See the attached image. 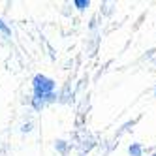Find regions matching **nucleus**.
<instances>
[{
    "mask_svg": "<svg viewBox=\"0 0 156 156\" xmlns=\"http://www.w3.org/2000/svg\"><path fill=\"white\" fill-rule=\"evenodd\" d=\"M32 90H34V98H32V107L41 109L45 104L55 100V81L49 79L47 75L38 73L32 79Z\"/></svg>",
    "mask_w": 156,
    "mask_h": 156,
    "instance_id": "f257e3e1",
    "label": "nucleus"
},
{
    "mask_svg": "<svg viewBox=\"0 0 156 156\" xmlns=\"http://www.w3.org/2000/svg\"><path fill=\"white\" fill-rule=\"evenodd\" d=\"M128 152H130L132 156H141V154H143V149H141L139 143H132L130 147H128Z\"/></svg>",
    "mask_w": 156,
    "mask_h": 156,
    "instance_id": "f03ea898",
    "label": "nucleus"
},
{
    "mask_svg": "<svg viewBox=\"0 0 156 156\" xmlns=\"http://www.w3.org/2000/svg\"><path fill=\"white\" fill-rule=\"evenodd\" d=\"M73 6L79 9V12H83V9H87V8H88V0H75Z\"/></svg>",
    "mask_w": 156,
    "mask_h": 156,
    "instance_id": "7ed1b4c3",
    "label": "nucleus"
},
{
    "mask_svg": "<svg viewBox=\"0 0 156 156\" xmlns=\"http://www.w3.org/2000/svg\"><path fill=\"white\" fill-rule=\"evenodd\" d=\"M0 34H4V36H12V30H9V27L4 23L2 19H0Z\"/></svg>",
    "mask_w": 156,
    "mask_h": 156,
    "instance_id": "20e7f679",
    "label": "nucleus"
},
{
    "mask_svg": "<svg viewBox=\"0 0 156 156\" xmlns=\"http://www.w3.org/2000/svg\"><path fill=\"white\" fill-rule=\"evenodd\" d=\"M57 149H58L60 152H66V143H64V141H57Z\"/></svg>",
    "mask_w": 156,
    "mask_h": 156,
    "instance_id": "39448f33",
    "label": "nucleus"
},
{
    "mask_svg": "<svg viewBox=\"0 0 156 156\" xmlns=\"http://www.w3.org/2000/svg\"><path fill=\"white\" fill-rule=\"evenodd\" d=\"M154 92H156V88H154Z\"/></svg>",
    "mask_w": 156,
    "mask_h": 156,
    "instance_id": "423d86ee",
    "label": "nucleus"
},
{
    "mask_svg": "<svg viewBox=\"0 0 156 156\" xmlns=\"http://www.w3.org/2000/svg\"><path fill=\"white\" fill-rule=\"evenodd\" d=\"M152 156H156V154H152Z\"/></svg>",
    "mask_w": 156,
    "mask_h": 156,
    "instance_id": "0eeeda50",
    "label": "nucleus"
}]
</instances>
